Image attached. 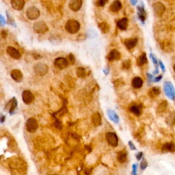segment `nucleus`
<instances>
[{
  "label": "nucleus",
  "instance_id": "0eeeda50",
  "mask_svg": "<svg viewBox=\"0 0 175 175\" xmlns=\"http://www.w3.org/2000/svg\"><path fill=\"white\" fill-rule=\"evenodd\" d=\"M33 29L37 34H44L48 31L49 28L47 24L43 21L36 22L34 24Z\"/></svg>",
  "mask_w": 175,
  "mask_h": 175
},
{
  "label": "nucleus",
  "instance_id": "473e14b6",
  "mask_svg": "<svg viewBox=\"0 0 175 175\" xmlns=\"http://www.w3.org/2000/svg\"><path fill=\"white\" fill-rule=\"evenodd\" d=\"M147 166H148L147 161L146 160V159H144V158H143V159H142V161H141V163H140V168H141V170H145L146 168H147Z\"/></svg>",
  "mask_w": 175,
  "mask_h": 175
},
{
  "label": "nucleus",
  "instance_id": "ddd939ff",
  "mask_svg": "<svg viewBox=\"0 0 175 175\" xmlns=\"http://www.w3.org/2000/svg\"><path fill=\"white\" fill-rule=\"evenodd\" d=\"M91 120L94 127H99L102 123V118L100 113L97 112L93 113L91 116Z\"/></svg>",
  "mask_w": 175,
  "mask_h": 175
},
{
  "label": "nucleus",
  "instance_id": "423d86ee",
  "mask_svg": "<svg viewBox=\"0 0 175 175\" xmlns=\"http://www.w3.org/2000/svg\"><path fill=\"white\" fill-rule=\"evenodd\" d=\"M107 142L112 147H116L118 145V137L114 132H108L105 135Z\"/></svg>",
  "mask_w": 175,
  "mask_h": 175
},
{
  "label": "nucleus",
  "instance_id": "f03ea898",
  "mask_svg": "<svg viewBox=\"0 0 175 175\" xmlns=\"http://www.w3.org/2000/svg\"><path fill=\"white\" fill-rule=\"evenodd\" d=\"M164 89L166 96H167L170 99L174 101L175 97V92L174 86H173L171 82H170V81H166V82L164 83Z\"/></svg>",
  "mask_w": 175,
  "mask_h": 175
},
{
  "label": "nucleus",
  "instance_id": "79ce46f5",
  "mask_svg": "<svg viewBox=\"0 0 175 175\" xmlns=\"http://www.w3.org/2000/svg\"><path fill=\"white\" fill-rule=\"evenodd\" d=\"M159 65H160V67L161 68V69H162L163 71H165V67L164 66V64L161 62H159Z\"/></svg>",
  "mask_w": 175,
  "mask_h": 175
},
{
  "label": "nucleus",
  "instance_id": "7c9ffc66",
  "mask_svg": "<svg viewBox=\"0 0 175 175\" xmlns=\"http://www.w3.org/2000/svg\"><path fill=\"white\" fill-rule=\"evenodd\" d=\"M137 9H138V11H139V13H138L139 17L140 18L141 21H142V22H144L146 18V13L144 12V10L143 9V8L138 7L137 8Z\"/></svg>",
  "mask_w": 175,
  "mask_h": 175
},
{
  "label": "nucleus",
  "instance_id": "c756f323",
  "mask_svg": "<svg viewBox=\"0 0 175 175\" xmlns=\"http://www.w3.org/2000/svg\"><path fill=\"white\" fill-rule=\"evenodd\" d=\"M11 101V107H10L9 112L11 114H13V112L15 111V109H16L17 107V101L16 100V98H13V100Z\"/></svg>",
  "mask_w": 175,
  "mask_h": 175
},
{
  "label": "nucleus",
  "instance_id": "4be33fe9",
  "mask_svg": "<svg viewBox=\"0 0 175 175\" xmlns=\"http://www.w3.org/2000/svg\"><path fill=\"white\" fill-rule=\"evenodd\" d=\"M129 110L130 112L133 113L134 115L137 116H140L141 114H142L141 107L137 105H133L130 106L129 108Z\"/></svg>",
  "mask_w": 175,
  "mask_h": 175
},
{
  "label": "nucleus",
  "instance_id": "393cba45",
  "mask_svg": "<svg viewBox=\"0 0 175 175\" xmlns=\"http://www.w3.org/2000/svg\"><path fill=\"white\" fill-rule=\"evenodd\" d=\"M147 62H148L147 57L145 53H143L142 54V55H140L138 57H137L136 60V63L137 64V66H139V67L144 66V64L147 63Z\"/></svg>",
  "mask_w": 175,
  "mask_h": 175
},
{
  "label": "nucleus",
  "instance_id": "f704fd0d",
  "mask_svg": "<svg viewBox=\"0 0 175 175\" xmlns=\"http://www.w3.org/2000/svg\"><path fill=\"white\" fill-rule=\"evenodd\" d=\"M131 67V61L129 60H125L123 63V68L124 69H129Z\"/></svg>",
  "mask_w": 175,
  "mask_h": 175
},
{
  "label": "nucleus",
  "instance_id": "e433bc0d",
  "mask_svg": "<svg viewBox=\"0 0 175 175\" xmlns=\"http://www.w3.org/2000/svg\"><path fill=\"white\" fill-rule=\"evenodd\" d=\"M6 19H5L4 17L2 16L1 15H0V24L1 25H6Z\"/></svg>",
  "mask_w": 175,
  "mask_h": 175
},
{
  "label": "nucleus",
  "instance_id": "20e7f679",
  "mask_svg": "<svg viewBox=\"0 0 175 175\" xmlns=\"http://www.w3.org/2000/svg\"><path fill=\"white\" fill-rule=\"evenodd\" d=\"M26 129L30 133H34L38 128V124L37 120L34 118H30L27 120L25 123Z\"/></svg>",
  "mask_w": 175,
  "mask_h": 175
},
{
  "label": "nucleus",
  "instance_id": "a211bd4d",
  "mask_svg": "<svg viewBox=\"0 0 175 175\" xmlns=\"http://www.w3.org/2000/svg\"><path fill=\"white\" fill-rule=\"evenodd\" d=\"M107 114H108V118L112 120V122L117 124L119 123V117H118V114L116 113L115 111L112 110H108L107 111Z\"/></svg>",
  "mask_w": 175,
  "mask_h": 175
},
{
  "label": "nucleus",
  "instance_id": "f3484780",
  "mask_svg": "<svg viewBox=\"0 0 175 175\" xmlns=\"http://www.w3.org/2000/svg\"><path fill=\"white\" fill-rule=\"evenodd\" d=\"M11 77L15 81L20 82L23 79V73L18 69H14L11 71Z\"/></svg>",
  "mask_w": 175,
  "mask_h": 175
},
{
  "label": "nucleus",
  "instance_id": "c9c22d12",
  "mask_svg": "<svg viewBox=\"0 0 175 175\" xmlns=\"http://www.w3.org/2000/svg\"><path fill=\"white\" fill-rule=\"evenodd\" d=\"M108 0H98V6H101V7H102V6H104L105 4L108 3Z\"/></svg>",
  "mask_w": 175,
  "mask_h": 175
},
{
  "label": "nucleus",
  "instance_id": "ea45409f",
  "mask_svg": "<svg viewBox=\"0 0 175 175\" xmlns=\"http://www.w3.org/2000/svg\"><path fill=\"white\" fill-rule=\"evenodd\" d=\"M142 156H143V153L139 152L138 153L136 154V159L137 160H140V159L142 158Z\"/></svg>",
  "mask_w": 175,
  "mask_h": 175
},
{
  "label": "nucleus",
  "instance_id": "39448f33",
  "mask_svg": "<svg viewBox=\"0 0 175 175\" xmlns=\"http://www.w3.org/2000/svg\"><path fill=\"white\" fill-rule=\"evenodd\" d=\"M26 16L30 20H36L40 16V11L35 6H30L27 9Z\"/></svg>",
  "mask_w": 175,
  "mask_h": 175
},
{
  "label": "nucleus",
  "instance_id": "2f4dec72",
  "mask_svg": "<svg viewBox=\"0 0 175 175\" xmlns=\"http://www.w3.org/2000/svg\"><path fill=\"white\" fill-rule=\"evenodd\" d=\"M167 119H170L169 121H167V123L169 125H173L174 124V112H172V113L168 116Z\"/></svg>",
  "mask_w": 175,
  "mask_h": 175
},
{
  "label": "nucleus",
  "instance_id": "a19ab883",
  "mask_svg": "<svg viewBox=\"0 0 175 175\" xmlns=\"http://www.w3.org/2000/svg\"><path fill=\"white\" fill-rule=\"evenodd\" d=\"M161 78H162V75H159V77H156L155 79V80H154V81L155 82H158V81H159L161 79Z\"/></svg>",
  "mask_w": 175,
  "mask_h": 175
},
{
  "label": "nucleus",
  "instance_id": "b1692460",
  "mask_svg": "<svg viewBox=\"0 0 175 175\" xmlns=\"http://www.w3.org/2000/svg\"><path fill=\"white\" fill-rule=\"evenodd\" d=\"M160 92H161L160 88L155 86V87L151 88V89L149 90V95L151 98H155L160 94Z\"/></svg>",
  "mask_w": 175,
  "mask_h": 175
},
{
  "label": "nucleus",
  "instance_id": "f8f14e48",
  "mask_svg": "<svg viewBox=\"0 0 175 175\" xmlns=\"http://www.w3.org/2000/svg\"><path fill=\"white\" fill-rule=\"evenodd\" d=\"M69 6L72 11H79L82 6V0H70Z\"/></svg>",
  "mask_w": 175,
  "mask_h": 175
},
{
  "label": "nucleus",
  "instance_id": "9b49d317",
  "mask_svg": "<svg viewBox=\"0 0 175 175\" xmlns=\"http://www.w3.org/2000/svg\"><path fill=\"white\" fill-rule=\"evenodd\" d=\"M6 52H7V53L11 56L12 58L15 59V60H18V59L21 57V54L19 52V51L17 50L16 48H15V47H11V46L7 47Z\"/></svg>",
  "mask_w": 175,
  "mask_h": 175
},
{
  "label": "nucleus",
  "instance_id": "6e6552de",
  "mask_svg": "<svg viewBox=\"0 0 175 175\" xmlns=\"http://www.w3.org/2000/svg\"><path fill=\"white\" fill-rule=\"evenodd\" d=\"M54 66L56 68L60 70H63V69H66L69 65L68 61L64 57H57L54 60Z\"/></svg>",
  "mask_w": 175,
  "mask_h": 175
},
{
  "label": "nucleus",
  "instance_id": "aec40b11",
  "mask_svg": "<svg viewBox=\"0 0 175 175\" xmlns=\"http://www.w3.org/2000/svg\"><path fill=\"white\" fill-rule=\"evenodd\" d=\"M131 85L135 89H139V88H141L143 86V80L140 77H135L132 79Z\"/></svg>",
  "mask_w": 175,
  "mask_h": 175
},
{
  "label": "nucleus",
  "instance_id": "bb28decb",
  "mask_svg": "<svg viewBox=\"0 0 175 175\" xmlns=\"http://www.w3.org/2000/svg\"><path fill=\"white\" fill-rule=\"evenodd\" d=\"M76 75L79 78L81 79H84L87 75V73L86 70L83 67H78L76 70Z\"/></svg>",
  "mask_w": 175,
  "mask_h": 175
},
{
  "label": "nucleus",
  "instance_id": "4c0bfd02",
  "mask_svg": "<svg viewBox=\"0 0 175 175\" xmlns=\"http://www.w3.org/2000/svg\"><path fill=\"white\" fill-rule=\"evenodd\" d=\"M133 171H132V174L133 175H137V164H133Z\"/></svg>",
  "mask_w": 175,
  "mask_h": 175
},
{
  "label": "nucleus",
  "instance_id": "cd10ccee",
  "mask_svg": "<svg viewBox=\"0 0 175 175\" xmlns=\"http://www.w3.org/2000/svg\"><path fill=\"white\" fill-rule=\"evenodd\" d=\"M127 152L123 151H121V152L118 153V155H117V159H118V161H119L120 163L123 164V163H125V161H127Z\"/></svg>",
  "mask_w": 175,
  "mask_h": 175
},
{
  "label": "nucleus",
  "instance_id": "72a5a7b5",
  "mask_svg": "<svg viewBox=\"0 0 175 175\" xmlns=\"http://www.w3.org/2000/svg\"><path fill=\"white\" fill-rule=\"evenodd\" d=\"M68 63L71 64H73L75 62V59L74 55L73 54H69V55L68 56Z\"/></svg>",
  "mask_w": 175,
  "mask_h": 175
},
{
  "label": "nucleus",
  "instance_id": "4468645a",
  "mask_svg": "<svg viewBox=\"0 0 175 175\" xmlns=\"http://www.w3.org/2000/svg\"><path fill=\"white\" fill-rule=\"evenodd\" d=\"M120 57H121V53L116 49H112L107 56V58L110 61L119 60Z\"/></svg>",
  "mask_w": 175,
  "mask_h": 175
},
{
  "label": "nucleus",
  "instance_id": "5701e85b",
  "mask_svg": "<svg viewBox=\"0 0 175 175\" xmlns=\"http://www.w3.org/2000/svg\"><path fill=\"white\" fill-rule=\"evenodd\" d=\"M118 28L121 30H125L128 27V19L127 18H123L120 19L117 23Z\"/></svg>",
  "mask_w": 175,
  "mask_h": 175
},
{
  "label": "nucleus",
  "instance_id": "dca6fc26",
  "mask_svg": "<svg viewBox=\"0 0 175 175\" xmlns=\"http://www.w3.org/2000/svg\"><path fill=\"white\" fill-rule=\"evenodd\" d=\"M124 44H125V47L130 50V49H132L133 48H134V47L137 45V39L136 38H127L125 40Z\"/></svg>",
  "mask_w": 175,
  "mask_h": 175
},
{
  "label": "nucleus",
  "instance_id": "2eb2a0df",
  "mask_svg": "<svg viewBox=\"0 0 175 175\" xmlns=\"http://www.w3.org/2000/svg\"><path fill=\"white\" fill-rule=\"evenodd\" d=\"M12 7L16 11H21L25 6V0H11Z\"/></svg>",
  "mask_w": 175,
  "mask_h": 175
},
{
  "label": "nucleus",
  "instance_id": "58836bf2",
  "mask_svg": "<svg viewBox=\"0 0 175 175\" xmlns=\"http://www.w3.org/2000/svg\"><path fill=\"white\" fill-rule=\"evenodd\" d=\"M129 145L130 149H131V150H133V151L136 150V148H135V145L133 144V142H131V141H129Z\"/></svg>",
  "mask_w": 175,
  "mask_h": 175
},
{
  "label": "nucleus",
  "instance_id": "a878e982",
  "mask_svg": "<svg viewBox=\"0 0 175 175\" xmlns=\"http://www.w3.org/2000/svg\"><path fill=\"white\" fill-rule=\"evenodd\" d=\"M98 28L103 34H107L110 30V25L105 21H103L98 24Z\"/></svg>",
  "mask_w": 175,
  "mask_h": 175
},
{
  "label": "nucleus",
  "instance_id": "412c9836",
  "mask_svg": "<svg viewBox=\"0 0 175 175\" xmlns=\"http://www.w3.org/2000/svg\"><path fill=\"white\" fill-rule=\"evenodd\" d=\"M161 150L163 152H170L173 153L175 151V146L174 144L172 142H168V143L164 144L163 145Z\"/></svg>",
  "mask_w": 175,
  "mask_h": 175
},
{
  "label": "nucleus",
  "instance_id": "1a4fd4ad",
  "mask_svg": "<svg viewBox=\"0 0 175 175\" xmlns=\"http://www.w3.org/2000/svg\"><path fill=\"white\" fill-rule=\"evenodd\" d=\"M22 98L25 104H31L34 101V96L30 90H24L22 93Z\"/></svg>",
  "mask_w": 175,
  "mask_h": 175
},
{
  "label": "nucleus",
  "instance_id": "37998d69",
  "mask_svg": "<svg viewBox=\"0 0 175 175\" xmlns=\"http://www.w3.org/2000/svg\"><path fill=\"white\" fill-rule=\"evenodd\" d=\"M147 75H148V77H149V80H150V81H151V79H152L153 78V75H151L149 74V73H148Z\"/></svg>",
  "mask_w": 175,
  "mask_h": 175
},
{
  "label": "nucleus",
  "instance_id": "c03bdc74",
  "mask_svg": "<svg viewBox=\"0 0 175 175\" xmlns=\"http://www.w3.org/2000/svg\"><path fill=\"white\" fill-rule=\"evenodd\" d=\"M52 175H57V174H52Z\"/></svg>",
  "mask_w": 175,
  "mask_h": 175
},
{
  "label": "nucleus",
  "instance_id": "6ab92c4d",
  "mask_svg": "<svg viewBox=\"0 0 175 175\" xmlns=\"http://www.w3.org/2000/svg\"><path fill=\"white\" fill-rule=\"evenodd\" d=\"M122 8V4L119 0H115L110 6V10L113 13H117Z\"/></svg>",
  "mask_w": 175,
  "mask_h": 175
},
{
  "label": "nucleus",
  "instance_id": "9d476101",
  "mask_svg": "<svg viewBox=\"0 0 175 175\" xmlns=\"http://www.w3.org/2000/svg\"><path fill=\"white\" fill-rule=\"evenodd\" d=\"M153 11L155 14L158 17H161L164 15L165 10L164 5L161 2H156L153 5Z\"/></svg>",
  "mask_w": 175,
  "mask_h": 175
},
{
  "label": "nucleus",
  "instance_id": "7ed1b4c3",
  "mask_svg": "<svg viewBox=\"0 0 175 175\" xmlns=\"http://www.w3.org/2000/svg\"><path fill=\"white\" fill-rule=\"evenodd\" d=\"M35 73L38 75L44 76L48 73L49 71V67L45 63H42V62H39L37 63L34 67Z\"/></svg>",
  "mask_w": 175,
  "mask_h": 175
},
{
  "label": "nucleus",
  "instance_id": "c85d7f7f",
  "mask_svg": "<svg viewBox=\"0 0 175 175\" xmlns=\"http://www.w3.org/2000/svg\"><path fill=\"white\" fill-rule=\"evenodd\" d=\"M168 107V102L167 101H163L161 103H160V104L158 105L157 109V112L158 113H163L166 110Z\"/></svg>",
  "mask_w": 175,
  "mask_h": 175
},
{
  "label": "nucleus",
  "instance_id": "f257e3e1",
  "mask_svg": "<svg viewBox=\"0 0 175 175\" xmlns=\"http://www.w3.org/2000/svg\"><path fill=\"white\" fill-rule=\"evenodd\" d=\"M80 29V24L77 20L70 19L65 24V30L68 33L71 34H75L79 32Z\"/></svg>",
  "mask_w": 175,
  "mask_h": 175
}]
</instances>
